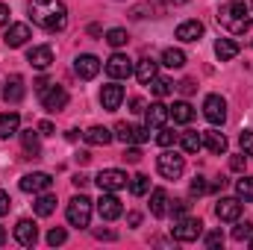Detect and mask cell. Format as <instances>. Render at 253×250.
Masks as SVG:
<instances>
[{
  "mask_svg": "<svg viewBox=\"0 0 253 250\" xmlns=\"http://www.w3.org/2000/svg\"><path fill=\"white\" fill-rule=\"evenodd\" d=\"M27 12H30L33 24H39L47 33H62L68 24V9L62 0H30Z\"/></svg>",
  "mask_w": 253,
  "mask_h": 250,
  "instance_id": "6da1fadb",
  "label": "cell"
},
{
  "mask_svg": "<svg viewBox=\"0 0 253 250\" xmlns=\"http://www.w3.org/2000/svg\"><path fill=\"white\" fill-rule=\"evenodd\" d=\"M65 215H68V224H71V227H80V230L88 227V224H91V200H88L85 194L71 197Z\"/></svg>",
  "mask_w": 253,
  "mask_h": 250,
  "instance_id": "7a4b0ae2",
  "label": "cell"
},
{
  "mask_svg": "<svg viewBox=\"0 0 253 250\" xmlns=\"http://www.w3.org/2000/svg\"><path fill=\"white\" fill-rule=\"evenodd\" d=\"M156 171L165 177V180H177L183 171H186V159L180 156V153H174V150H162L159 156H156Z\"/></svg>",
  "mask_w": 253,
  "mask_h": 250,
  "instance_id": "3957f363",
  "label": "cell"
},
{
  "mask_svg": "<svg viewBox=\"0 0 253 250\" xmlns=\"http://www.w3.org/2000/svg\"><path fill=\"white\" fill-rule=\"evenodd\" d=\"M171 236L177 242H197L203 236V221L200 218H177V224L171 227Z\"/></svg>",
  "mask_w": 253,
  "mask_h": 250,
  "instance_id": "277c9868",
  "label": "cell"
},
{
  "mask_svg": "<svg viewBox=\"0 0 253 250\" xmlns=\"http://www.w3.org/2000/svg\"><path fill=\"white\" fill-rule=\"evenodd\" d=\"M203 115H206L209 124L221 126L227 121V100H224L221 94H206V100H203Z\"/></svg>",
  "mask_w": 253,
  "mask_h": 250,
  "instance_id": "5b68a950",
  "label": "cell"
},
{
  "mask_svg": "<svg viewBox=\"0 0 253 250\" xmlns=\"http://www.w3.org/2000/svg\"><path fill=\"white\" fill-rule=\"evenodd\" d=\"M94 183L100 186V191H121V188H126L129 177L124 171H118V168H106V171H100L94 177Z\"/></svg>",
  "mask_w": 253,
  "mask_h": 250,
  "instance_id": "8992f818",
  "label": "cell"
},
{
  "mask_svg": "<svg viewBox=\"0 0 253 250\" xmlns=\"http://www.w3.org/2000/svg\"><path fill=\"white\" fill-rule=\"evenodd\" d=\"M50 186H53V177H50V174H44V171H33V174L21 177V191H27V194L50 191Z\"/></svg>",
  "mask_w": 253,
  "mask_h": 250,
  "instance_id": "52a82bcc",
  "label": "cell"
},
{
  "mask_svg": "<svg viewBox=\"0 0 253 250\" xmlns=\"http://www.w3.org/2000/svg\"><path fill=\"white\" fill-rule=\"evenodd\" d=\"M97 212H100L103 221H115V218H121L124 206H121V200L115 197V191H103L100 200H97Z\"/></svg>",
  "mask_w": 253,
  "mask_h": 250,
  "instance_id": "ba28073f",
  "label": "cell"
},
{
  "mask_svg": "<svg viewBox=\"0 0 253 250\" xmlns=\"http://www.w3.org/2000/svg\"><path fill=\"white\" fill-rule=\"evenodd\" d=\"M42 106L47 112H62L68 106V91L62 85H47V91H42Z\"/></svg>",
  "mask_w": 253,
  "mask_h": 250,
  "instance_id": "9c48e42d",
  "label": "cell"
},
{
  "mask_svg": "<svg viewBox=\"0 0 253 250\" xmlns=\"http://www.w3.org/2000/svg\"><path fill=\"white\" fill-rule=\"evenodd\" d=\"M74 74H77L80 80H94V77L100 74V59L91 56V53H80V56L74 59Z\"/></svg>",
  "mask_w": 253,
  "mask_h": 250,
  "instance_id": "30bf717a",
  "label": "cell"
},
{
  "mask_svg": "<svg viewBox=\"0 0 253 250\" xmlns=\"http://www.w3.org/2000/svg\"><path fill=\"white\" fill-rule=\"evenodd\" d=\"M132 71H135V68H132V59L124 56V53H112V56L106 59V74H109L112 80H126Z\"/></svg>",
  "mask_w": 253,
  "mask_h": 250,
  "instance_id": "8fae6325",
  "label": "cell"
},
{
  "mask_svg": "<svg viewBox=\"0 0 253 250\" xmlns=\"http://www.w3.org/2000/svg\"><path fill=\"white\" fill-rule=\"evenodd\" d=\"M15 239H18V245L33 248V245L39 242V224L30 221V218H21V221L15 224Z\"/></svg>",
  "mask_w": 253,
  "mask_h": 250,
  "instance_id": "7c38bea8",
  "label": "cell"
},
{
  "mask_svg": "<svg viewBox=\"0 0 253 250\" xmlns=\"http://www.w3.org/2000/svg\"><path fill=\"white\" fill-rule=\"evenodd\" d=\"M100 103H103L106 112H115V109L124 103V85H118V83L103 85V88H100Z\"/></svg>",
  "mask_w": 253,
  "mask_h": 250,
  "instance_id": "4fadbf2b",
  "label": "cell"
},
{
  "mask_svg": "<svg viewBox=\"0 0 253 250\" xmlns=\"http://www.w3.org/2000/svg\"><path fill=\"white\" fill-rule=\"evenodd\" d=\"M215 215H218V221H239V215H242V200H239V197H221V200L215 203Z\"/></svg>",
  "mask_w": 253,
  "mask_h": 250,
  "instance_id": "5bb4252c",
  "label": "cell"
},
{
  "mask_svg": "<svg viewBox=\"0 0 253 250\" xmlns=\"http://www.w3.org/2000/svg\"><path fill=\"white\" fill-rule=\"evenodd\" d=\"M218 24H221V27H227L230 33H236V36L248 33V27H251L248 21H242L239 15H233V9H230V6H224V9L218 12Z\"/></svg>",
  "mask_w": 253,
  "mask_h": 250,
  "instance_id": "9a60e30c",
  "label": "cell"
},
{
  "mask_svg": "<svg viewBox=\"0 0 253 250\" xmlns=\"http://www.w3.org/2000/svg\"><path fill=\"white\" fill-rule=\"evenodd\" d=\"M27 62L33 65V68H39V71H47V68H50V62H53V50H50L47 44L30 47V50H27Z\"/></svg>",
  "mask_w": 253,
  "mask_h": 250,
  "instance_id": "2e32d148",
  "label": "cell"
},
{
  "mask_svg": "<svg viewBox=\"0 0 253 250\" xmlns=\"http://www.w3.org/2000/svg\"><path fill=\"white\" fill-rule=\"evenodd\" d=\"M144 118H147V126H156V129H159V126L168 124L171 109H168L165 103H159V100H156V103H150V106L144 109Z\"/></svg>",
  "mask_w": 253,
  "mask_h": 250,
  "instance_id": "e0dca14e",
  "label": "cell"
},
{
  "mask_svg": "<svg viewBox=\"0 0 253 250\" xmlns=\"http://www.w3.org/2000/svg\"><path fill=\"white\" fill-rule=\"evenodd\" d=\"M24 77L21 74H12L9 80H6V88H3V100L6 103H18V100H24Z\"/></svg>",
  "mask_w": 253,
  "mask_h": 250,
  "instance_id": "ac0fdd59",
  "label": "cell"
},
{
  "mask_svg": "<svg viewBox=\"0 0 253 250\" xmlns=\"http://www.w3.org/2000/svg\"><path fill=\"white\" fill-rule=\"evenodd\" d=\"M21 132V115L18 112H0V138H12Z\"/></svg>",
  "mask_w": 253,
  "mask_h": 250,
  "instance_id": "d6986e66",
  "label": "cell"
},
{
  "mask_svg": "<svg viewBox=\"0 0 253 250\" xmlns=\"http://www.w3.org/2000/svg\"><path fill=\"white\" fill-rule=\"evenodd\" d=\"M27 42H30V27L27 24H12L6 30V44L9 47H24Z\"/></svg>",
  "mask_w": 253,
  "mask_h": 250,
  "instance_id": "ffe728a7",
  "label": "cell"
},
{
  "mask_svg": "<svg viewBox=\"0 0 253 250\" xmlns=\"http://www.w3.org/2000/svg\"><path fill=\"white\" fill-rule=\"evenodd\" d=\"M239 50H242V44H239V42H233V39H218V42H215V56H218L221 62L236 59V56H239Z\"/></svg>",
  "mask_w": 253,
  "mask_h": 250,
  "instance_id": "44dd1931",
  "label": "cell"
},
{
  "mask_svg": "<svg viewBox=\"0 0 253 250\" xmlns=\"http://www.w3.org/2000/svg\"><path fill=\"white\" fill-rule=\"evenodd\" d=\"M174 36H177L180 42H197V39L203 36V24H200V21H183Z\"/></svg>",
  "mask_w": 253,
  "mask_h": 250,
  "instance_id": "7402d4cb",
  "label": "cell"
},
{
  "mask_svg": "<svg viewBox=\"0 0 253 250\" xmlns=\"http://www.w3.org/2000/svg\"><path fill=\"white\" fill-rule=\"evenodd\" d=\"M203 147H209L212 153H227V138H224V132H218V129H206L203 132Z\"/></svg>",
  "mask_w": 253,
  "mask_h": 250,
  "instance_id": "603a6c76",
  "label": "cell"
},
{
  "mask_svg": "<svg viewBox=\"0 0 253 250\" xmlns=\"http://www.w3.org/2000/svg\"><path fill=\"white\" fill-rule=\"evenodd\" d=\"M135 77H138V83L150 85V80L159 77V68H156L153 59H138V62H135Z\"/></svg>",
  "mask_w": 253,
  "mask_h": 250,
  "instance_id": "cb8c5ba5",
  "label": "cell"
},
{
  "mask_svg": "<svg viewBox=\"0 0 253 250\" xmlns=\"http://www.w3.org/2000/svg\"><path fill=\"white\" fill-rule=\"evenodd\" d=\"M112 129H106V126H91V129H85V141L88 144H97V147H106V144H112Z\"/></svg>",
  "mask_w": 253,
  "mask_h": 250,
  "instance_id": "d4e9b609",
  "label": "cell"
},
{
  "mask_svg": "<svg viewBox=\"0 0 253 250\" xmlns=\"http://www.w3.org/2000/svg\"><path fill=\"white\" fill-rule=\"evenodd\" d=\"M171 109V118H174V124H191V118H194V109H191L189 100H177L174 106H168Z\"/></svg>",
  "mask_w": 253,
  "mask_h": 250,
  "instance_id": "484cf974",
  "label": "cell"
},
{
  "mask_svg": "<svg viewBox=\"0 0 253 250\" xmlns=\"http://www.w3.org/2000/svg\"><path fill=\"white\" fill-rule=\"evenodd\" d=\"M150 212H153L156 218H162V215L168 212V191H165V188H153V191H150Z\"/></svg>",
  "mask_w": 253,
  "mask_h": 250,
  "instance_id": "4316f807",
  "label": "cell"
},
{
  "mask_svg": "<svg viewBox=\"0 0 253 250\" xmlns=\"http://www.w3.org/2000/svg\"><path fill=\"white\" fill-rule=\"evenodd\" d=\"M18 135H21V144H24V150H27L30 156H39V153H42V144H39V135H42V132H36V129H21Z\"/></svg>",
  "mask_w": 253,
  "mask_h": 250,
  "instance_id": "83f0119b",
  "label": "cell"
},
{
  "mask_svg": "<svg viewBox=\"0 0 253 250\" xmlns=\"http://www.w3.org/2000/svg\"><path fill=\"white\" fill-rule=\"evenodd\" d=\"M53 212H56V197L47 194V191H42V197L36 200V215L47 218V215H53Z\"/></svg>",
  "mask_w": 253,
  "mask_h": 250,
  "instance_id": "f1b7e54d",
  "label": "cell"
},
{
  "mask_svg": "<svg viewBox=\"0 0 253 250\" xmlns=\"http://www.w3.org/2000/svg\"><path fill=\"white\" fill-rule=\"evenodd\" d=\"M162 65H165V68H183V65H186V53H183L180 47H168V50L162 53Z\"/></svg>",
  "mask_w": 253,
  "mask_h": 250,
  "instance_id": "f546056e",
  "label": "cell"
},
{
  "mask_svg": "<svg viewBox=\"0 0 253 250\" xmlns=\"http://www.w3.org/2000/svg\"><path fill=\"white\" fill-rule=\"evenodd\" d=\"M230 9H233V15H239L242 21L253 24V0H233Z\"/></svg>",
  "mask_w": 253,
  "mask_h": 250,
  "instance_id": "4dcf8cb0",
  "label": "cell"
},
{
  "mask_svg": "<svg viewBox=\"0 0 253 250\" xmlns=\"http://www.w3.org/2000/svg\"><path fill=\"white\" fill-rule=\"evenodd\" d=\"M200 147H203V132H194V129L183 132V150L186 153H197Z\"/></svg>",
  "mask_w": 253,
  "mask_h": 250,
  "instance_id": "1f68e13d",
  "label": "cell"
},
{
  "mask_svg": "<svg viewBox=\"0 0 253 250\" xmlns=\"http://www.w3.org/2000/svg\"><path fill=\"white\" fill-rule=\"evenodd\" d=\"M129 191H132L135 197L147 194V191H150V177H147V174H135V177L129 180Z\"/></svg>",
  "mask_w": 253,
  "mask_h": 250,
  "instance_id": "d6a6232c",
  "label": "cell"
},
{
  "mask_svg": "<svg viewBox=\"0 0 253 250\" xmlns=\"http://www.w3.org/2000/svg\"><path fill=\"white\" fill-rule=\"evenodd\" d=\"M126 42H129V36H126V30H121V27H112L106 33V44L109 47H124Z\"/></svg>",
  "mask_w": 253,
  "mask_h": 250,
  "instance_id": "836d02e7",
  "label": "cell"
},
{
  "mask_svg": "<svg viewBox=\"0 0 253 250\" xmlns=\"http://www.w3.org/2000/svg\"><path fill=\"white\" fill-rule=\"evenodd\" d=\"M150 88H153L156 97H168V94L174 91V83L165 80V77H156V80H150Z\"/></svg>",
  "mask_w": 253,
  "mask_h": 250,
  "instance_id": "e575fe53",
  "label": "cell"
},
{
  "mask_svg": "<svg viewBox=\"0 0 253 250\" xmlns=\"http://www.w3.org/2000/svg\"><path fill=\"white\" fill-rule=\"evenodd\" d=\"M236 194H239V200L251 203L253 200V177H242V180L236 183Z\"/></svg>",
  "mask_w": 253,
  "mask_h": 250,
  "instance_id": "d590c367",
  "label": "cell"
},
{
  "mask_svg": "<svg viewBox=\"0 0 253 250\" xmlns=\"http://www.w3.org/2000/svg\"><path fill=\"white\" fill-rule=\"evenodd\" d=\"M251 236H253V221H242V224L233 230V239H236V242H248Z\"/></svg>",
  "mask_w": 253,
  "mask_h": 250,
  "instance_id": "8d00e7d4",
  "label": "cell"
},
{
  "mask_svg": "<svg viewBox=\"0 0 253 250\" xmlns=\"http://www.w3.org/2000/svg\"><path fill=\"white\" fill-rule=\"evenodd\" d=\"M115 138L121 141V144H132V124H115Z\"/></svg>",
  "mask_w": 253,
  "mask_h": 250,
  "instance_id": "74e56055",
  "label": "cell"
},
{
  "mask_svg": "<svg viewBox=\"0 0 253 250\" xmlns=\"http://www.w3.org/2000/svg\"><path fill=\"white\" fill-rule=\"evenodd\" d=\"M239 147H242L245 156H253V129H242V135H239Z\"/></svg>",
  "mask_w": 253,
  "mask_h": 250,
  "instance_id": "f35d334b",
  "label": "cell"
},
{
  "mask_svg": "<svg viewBox=\"0 0 253 250\" xmlns=\"http://www.w3.org/2000/svg\"><path fill=\"white\" fill-rule=\"evenodd\" d=\"M65 239H68V233H65L62 227H53V230L47 233V245H50V248H59V245H65Z\"/></svg>",
  "mask_w": 253,
  "mask_h": 250,
  "instance_id": "ab89813d",
  "label": "cell"
},
{
  "mask_svg": "<svg viewBox=\"0 0 253 250\" xmlns=\"http://www.w3.org/2000/svg\"><path fill=\"white\" fill-rule=\"evenodd\" d=\"M156 144H159V147H171V144H174V129L159 126V132H156Z\"/></svg>",
  "mask_w": 253,
  "mask_h": 250,
  "instance_id": "60d3db41",
  "label": "cell"
},
{
  "mask_svg": "<svg viewBox=\"0 0 253 250\" xmlns=\"http://www.w3.org/2000/svg\"><path fill=\"white\" fill-rule=\"evenodd\" d=\"M221 245H224V233H221V230H212V233H206V248H209V250L221 248Z\"/></svg>",
  "mask_w": 253,
  "mask_h": 250,
  "instance_id": "b9f144b4",
  "label": "cell"
},
{
  "mask_svg": "<svg viewBox=\"0 0 253 250\" xmlns=\"http://www.w3.org/2000/svg\"><path fill=\"white\" fill-rule=\"evenodd\" d=\"M150 138V126H132V144H144Z\"/></svg>",
  "mask_w": 253,
  "mask_h": 250,
  "instance_id": "7bdbcfd3",
  "label": "cell"
},
{
  "mask_svg": "<svg viewBox=\"0 0 253 250\" xmlns=\"http://www.w3.org/2000/svg\"><path fill=\"white\" fill-rule=\"evenodd\" d=\"M206 191H209V183L203 177H194L191 180V194H206Z\"/></svg>",
  "mask_w": 253,
  "mask_h": 250,
  "instance_id": "ee69618b",
  "label": "cell"
},
{
  "mask_svg": "<svg viewBox=\"0 0 253 250\" xmlns=\"http://www.w3.org/2000/svg\"><path fill=\"white\" fill-rule=\"evenodd\" d=\"M124 159L129 162V165L141 162V150H138V147H126V150H124Z\"/></svg>",
  "mask_w": 253,
  "mask_h": 250,
  "instance_id": "f6af8a7d",
  "label": "cell"
},
{
  "mask_svg": "<svg viewBox=\"0 0 253 250\" xmlns=\"http://www.w3.org/2000/svg\"><path fill=\"white\" fill-rule=\"evenodd\" d=\"M245 165H248V156H245V153H242V156H233V159H230V168H233V171H239V174L245 171Z\"/></svg>",
  "mask_w": 253,
  "mask_h": 250,
  "instance_id": "bcb514c9",
  "label": "cell"
},
{
  "mask_svg": "<svg viewBox=\"0 0 253 250\" xmlns=\"http://www.w3.org/2000/svg\"><path fill=\"white\" fill-rule=\"evenodd\" d=\"M171 212H174L177 218H183V215L189 212V203H186V200H174V206H171Z\"/></svg>",
  "mask_w": 253,
  "mask_h": 250,
  "instance_id": "7dc6e473",
  "label": "cell"
},
{
  "mask_svg": "<svg viewBox=\"0 0 253 250\" xmlns=\"http://www.w3.org/2000/svg\"><path fill=\"white\" fill-rule=\"evenodd\" d=\"M144 109H147V106H144L141 97H132V100H129V112H144Z\"/></svg>",
  "mask_w": 253,
  "mask_h": 250,
  "instance_id": "c3c4849f",
  "label": "cell"
},
{
  "mask_svg": "<svg viewBox=\"0 0 253 250\" xmlns=\"http://www.w3.org/2000/svg\"><path fill=\"white\" fill-rule=\"evenodd\" d=\"M9 206H12L9 194H6V191H0V215H6V212H9Z\"/></svg>",
  "mask_w": 253,
  "mask_h": 250,
  "instance_id": "681fc988",
  "label": "cell"
},
{
  "mask_svg": "<svg viewBox=\"0 0 253 250\" xmlns=\"http://www.w3.org/2000/svg\"><path fill=\"white\" fill-rule=\"evenodd\" d=\"M194 88H197V85H194V80H183V83H180V91H183V94H191Z\"/></svg>",
  "mask_w": 253,
  "mask_h": 250,
  "instance_id": "f907efd6",
  "label": "cell"
},
{
  "mask_svg": "<svg viewBox=\"0 0 253 250\" xmlns=\"http://www.w3.org/2000/svg\"><path fill=\"white\" fill-rule=\"evenodd\" d=\"M6 24H9V6L0 3V27H6Z\"/></svg>",
  "mask_w": 253,
  "mask_h": 250,
  "instance_id": "816d5d0a",
  "label": "cell"
},
{
  "mask_svg": "<svg viewBox=\"0 0 253 250\" xmlns=\"http://www.w3.org/2000/svg\"><path fill=\"white\" fill-rule=\"evenodd\" d=\"M39 132H42V135H53V124H50V121H42V124H39Z\"/></svg>",
  "mask_w": 253,
  "mask_h": 250,
  "instance_id": "f5cc1de1",
  "label": "cell"
},
{
  "mask_svg": "<svg viewBox=\"0 0 253 250\" xmlns=\"http://www.w3.org/2000/svg\"><path fill=\"white\" fill-rule=\"evenodd\" d=\"M47 85H50V83H47V80H44V77H42V80H36V83H33V88H36V91H39V94H42V91H47Z\"/></svg>",
  "mask_w": 253,
  "mask_h": 250,
  "instance_id": "db71d44e",
  "label": "cell"
},
{
  "mask_svg": "<svg viewBox=\"0 0 253 250\" xmlns=\"http://www.w3.org/2000/svg\"><path fill=\"white\" fill-rule=\"evenodd\" d=\"M126 224H129V227H138V224H141V215H138V212H129V215H126Z\"/></svg>",
  "mask_w": 253,
  "mask_h": 250,
  "instance_id": "11a10c76",
  "label": "cell"
},
{
  "mask_svg": "<svg viewBox=\"0 0 253 250\" xmlns=\"http://www.w3.org/2000/svg\"><path fill=\"white\" fill-rule=\"evenodd\" d=\"M71 183H74V186H77V188H83V186H85V183H88V177H85V174H77V177H74Z\"/></svg>",
  "mask_w": 253,
  "mask_h": 250,
  "instance_id": "9f6ffc18",
  "label": "cell"
},
{
  "mask_svg": "<svg viewBox=\"0 0 253 250\" xmlns=\"http://www.w3.org/2000/svg\"><path fill=\"white\" fill-rule=\"evenodd\" d=\"M94 236H97V239H115V233H109V230H106V233H103V230H97Z\"/></svg>",
  "mask_w": 253,
  "mask_h": 250,
  "instance_id": "6f0895ef",
  "label": "cell"
},
{
  "mask_svg": "<svg viewBox=\"0 0 253 250\" xmlns=\"http://www.w3.org/2000/svg\"><path fill=\"white\" fill-rule=\"evenodd\" d=\"M3 242H6V230L0 227V245H3Z\"/></svg>",
  "mask_w": 253,
  "mask_h": 250,
  "instance_id": "680465c9",
  "label": "cell"
},
{
  "mask_svg": "<svg viewBox=\"0 0 253 250\" xmlns=\"http://www.w3.org/2000/svg\"><path fill=\"white\" fill-rule=\"evenodd\" d=\"M168 3H174V6H180V3H189V0H168Z\"/></svg>",
  "mask_w": 253,
  "mask_h": 250,
  "instance_id": "91938a15",
  "label": "cell"
},
{
  "mask_svg": "<svg viewBox=\"0 0 253 250\" xmlns=\"http://www.w3.org/2000/svg\"><path fill=\"white\" fill-rule=\"evenodd\" d=\"M251 248H253V236H251Z\"/></svg>",
  "mask_w": 253,
  "mask_h": 250,
  "instance_id": "94428289",
  "label": "cell"
}]
</instances>
